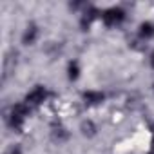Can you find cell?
Segmentation results:
<instances>
[{"label": "cell", "mask_w": 154, "mask_h": 154, "mask_svg": "<svg viewBox=\"0 0 154 154\" xmlns=\"http://www.w3.org/2000/svg\"><path fill=\"white\" fill-rule=\"evenodd\" d=\"M29 112H31V107H29L26 102L15 103V105L11 107L9 114H8V125H9L13 131L20 132V131L24 129V123H26V118L29 116Z\"/></svg>", "instance_id": "6da1fadb"}, {"label": "cell", "mask_w": 154, "mask_h": 154, "mask_svg": "<svg viewBox=\"0 0 154 154\" xmlns=\"http://www.w3.org/2000/svg\"><path fill=\"white\" fill-rule=\"evenodd\" d=\"M49 96H51V93H49V89H47L45 85H36L35 89H31V91L26 94V100H24V102L33 109V107L42 105Z\"/></svg>", "instance_id": "7a4b0ae2"}, {"label": "cell", "mask_w": 154, "mask_h": 154, "mask_svg": "<svg viewBox=\"0 0 154 154\" xmlns=\"http://www.w3.org/2000/svg\"><path fill=\"white\" fill-rule=\"evenodd\" d=\"M102 20L107 27H114V26H120L123 20H125V11L120 8V6H112L105 11H102Z\"/></svg>", "instance_id": "3957f363"}, {"label": "cell", "mask_w": 154, "mask_h": 154, "mask_svg": "<svg viewBox=\"0 0 154 154\" xmlns=\"http://www.w3.org/2000/svg\"><path fill=\"white\" fill-rule=\"evenodd\" d=\"M98 18H102V11H98L94 6H87V8L84 9L82 17H80V27L85 31V29H89V27L93 26V22L98 20Z\"/></svg>", "instance_id": "277c9868"}, {"label": "cell", "mask_w": 154, "mask_h": 154, "mask_svg": "<svg viewBox=\"0 0 154 154\" xmlns=\"http://www.w3.org/2000/svg\"><path fill=\"white\" fill-rule=\"evenodd\" d=\"M51 136H53V140L58 141V143H63V141L69 140V132H67V129L62 125V122H54V123L51 125Z\"/></svg>", "instance_id": "5b68a950"}, {"label": "cell", "mask_w": 154, "mask_h": 154, "mask_svg": "<svg viewBox=\"0 0 154 154\" xmlns=\"http://www.w3.org/2000/svg\"><path fill=\"white\" fill-rule=\"evenodd\" d=\"M82 100H84V103L85 105H100L103 100H105V96H103V93H100V91H85L84 94H82Z\"/></svg>", "instance_id": "8992f818"}, {"label": "cell", "mask_w": 154, "mask_h": 154, "mask_svg": "<svg viewBox=\"0 0 154 154\" xmlns=\"http://www.w3.org/2000/svg\"><path fill=\"white\" fill-rule=\"evenodd\" d=\"M38 38V26L36 24H29L22 35V44L24 45H33Z\"/></svg>", "instance_id": "52a82bcc"}, {"label": "cell", "mask_w": 154, "mask_h": 154, "mask_svg": "<svg viewBox=\"0 0 154 154\" xmlns=\"http://www.w3.org/2000/svg\"><path fill=\"white\" fill-rule=\"evenodd\" d=\"M138 36L141 40H150L154 36V22H149V20L141 22L138 27Z\"/></svg>", "instance_id": "ba28073f"}, {"label": "cell", "mask_w": 154, "mask_h": 154, "mask_svg": "<svg viewBox=\"0 0 154 154\" xmlns=\"http://www.w3.org/2000/svg\"><path fill=\"white\" fill-rule=\"evenodd\" d=\"M67 78L71 82H76L80 78V63H78V60H71L67 63Z\"/></svg>", "instance_id": "9c48e42d"}, {"label": "cell", "mask_w": 154, "mask_h": 154, "mask_svg": "<svg viewBox=\"0 0 154 154\" xmlns=\"http://www.w3.org/2000/svg\"><path fill=\"white\" fill-rule=\"evenodd\" d=\"M82 132H84L85 136H94V134H96V125H94L91 120H87V122L82 123Z\"/></svg>", "instance_id": "30bf717a"}, {"label": "cell", "mask_w": 154, "mask_h": 154, "mask_svg": "<svg viewBox=\"0 0 154 154\" xmlns=\"http://www.w3.org/2000/svg\"><path fill=\"white\" fill-rule=\"evenodd\" d=\"M8 154H22V147L20 145H11L8 149Z\"/></svg>", "instance_id": "8fae6325"}, {"label": "cell", "mask_w": 154, "mask_h": 154, "mask_svg": "<svg viewBox=\"0 0 154 154\" xmlns=\"http://www.w3.org/2000/svg\"><path fill=\"white\" fill-rule=\"evenodd\" d=\"M149 60H150V67L154 69V51H152V54H150V58H149Z\"/></svg>", "instance_id": "7c38bea8"}, {"label": "cell", "mask_w": 154, "mask_h": 154, "mask_svg": "<svg viewBox=\"0 0 154 154\" xmlns=\"http://www.w3.org/2000/svg\"><path fill=\"white\" fill-rule=\"evenodd\" d=\"M149 154H154V149H152V150H150V152H149Z\"/></svg>", "instance_id": "4fadbf2b"}]
</instances>
